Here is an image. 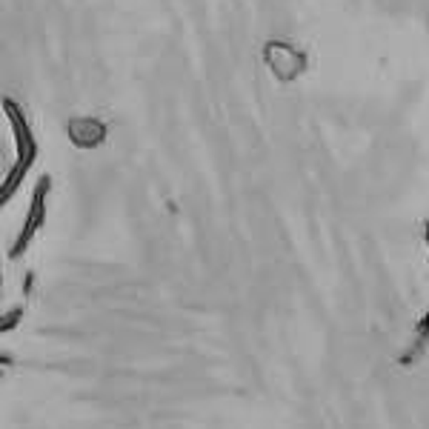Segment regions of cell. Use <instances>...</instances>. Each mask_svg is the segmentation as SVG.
<instances>
[{
	"label": "cell",
	"mask_w": 429,
	"mask_h": 429,
	"mask_svg": "<svg viewBox=\"0 0 429 429\" xmlns=\"http://www.w3.org/2000/svg\"><path fill=\"white\" fill-rule=\"evenodd\" d=\"M43 195H46V180L38 186V195H35L32 212H29V218H26V227H23V232H21V238H18V246H15L12 258H18V255L26 249V244H29V241H32V235H35V229L40 227V218H43Z\"/></svg>",
	"instance_id": "6da1fadb"
},
{
	"label": "cell",
	"mask_w": 429,
	"mask_h": 429,
	"mask_svg": "<svg viewBox=\"0 0 429 429\" xmlns=\"http://www.w3.org/2000/svg\"><path fill=\"white\" fill-rule=\"evenodd\" d=\"M21 317H23V312H21V309H12V312L4 317V324H0V330H4V332H12V330L21 324Z\"/></svg>",
	"instance_id": "7a4b0ae2"
}]
</instances>
